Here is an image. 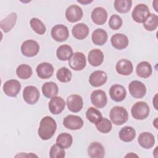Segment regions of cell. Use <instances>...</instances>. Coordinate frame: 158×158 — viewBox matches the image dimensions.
I'll use <instances>...</instances> for the list:
<instances>
[{
	"label": "cell",
	"instance_id": "obj_8",
	"mask_svg": "<svg viewBox=\"0 0 158 158\" xmlns=\"http://www.w3.org/2000/svg\"><path fill=\"white\" fill-rule=\"evenodd\" d=\"M52 38L57 42H63L67 40L69 35L68 28L62 24L54 25L51 31Z\"/></svg>",
	"mask_w": 158,
	"mask_h": 158
},
{
	"label": "cell",
	"instance_id": "obj_28",
	"mask_svg": "<svg viewBox=\"0 0 158 158\" xmlns=\"http://www.w3.org/2000/svg\"><path fill=\"white\" fill-rule=\"evenodd\" d=\"M136 72L138 77L143 78H147L152 74V67L148 62L142 61L137 65Z\"/></svg>",
	"mask_w": 158,
	"mask_h": 158
},
{
	"label": "cell",
	"instance_id": "obj_37",
	"mask_svg": "<svg viewBox=\"0 0 158 158\" xmlns=\"http://www.w3.org/2000/svg\"><path fill=\"white\" fill-rule=\"evenodd\" d=\"M96 129L101 133H107L112 130V123L107 118H102L96 123H95Z\"/></svg>",
	"mask_w": 158,
	"mask_h": 158
},
{
	"label": "cell",
	"instance_id": "obj_21",
	"mask_svg": "<svg viewBox=\"0 0 158 158\" xmlns=\"http://www.w3.org/2000/svg\"><path fill=\"white\" fill-rule=\"evenodd\" d=\"M115 69L118 74L126 76L130 75L133 72V66L130 60L127 59H122L117 62Z\"/></svg>",
	"mask_w": 158,
	"mask_h": 158
},
{
	"label": "cell",
	"instance_id": "obj_34",
	"mask_svg": "<svg viewBox=\"0 0 158 158\" xmlns=\"http://www.w3.org/2000/svg\"><path fill=\"white\" fill-rule=\"evenodd\" d=\"M31 67L27 64H21L16 69V74L20 79L26 80L29 78L32 75Z\"/></svg>",
	"mask_w": 158,
	"mask_h": 158
},
{
	"label": "cell",
	"instance_id": "obj_40",
	"mask_svg": "<svg viewBox=\"0 0 158 158\" xmlns=\"http://www.w3.org/2000/svg\"><path fill=\"white\" fill-rule=\"evenodd\" d=\"M65 156V152L64 148L57 144H53L49 151V157L51 158H63Z\"/></svg>",
	"mask_w": 158,
	"mask_h": 158
},
{
	"label": "cell",
	"instance_id": "obj_29",
	"mask_svg": "<svg viewBox=\"0 0 158 158\" xmlns=\"http://www.w3.org/2000/svg\"><path fill=\"white\" fill-rule=\"evenodd\" d=\"M58 91V86L54 82H46L42 86V93L44 96L47 98H52L56 96Z\"/></svg>",
	"mask_w": 158,
	"mask_h": 158
},
{
	"label": "cell",
	"instance_id": "obj_10",
	"mask_svg": "<svg viewBox=\"0 0 158 158\" xmlns=\"http://www.w3.org/2000/svg\"><path fill=\"white\" fill-rule=\"evenodd\" d=\"M91 103L97 108L102 109L107 103V98L106 92L101 89L94 90L91 94Z\"/></svg>",
	"mask_w": 158,
	"mask_h": 158
},
{
	"label": "cell",
	"instance_id": "obj_22",
	"mask_svg": "<svg viewBox=\"0 0 158 158\" xmlns=\"http://www.w3.org/2000/svg\"><path fill=\"white\" fill-rule=\"evenodd\" d=\"M88 154L91 158L104 157L105 155L104 146L99 142H93L88 148Z\"/></svg>",
	"mask_w": 158,
	"mask_h": 158
},
{
	"label": "cell",
	"instance_id": "obj_19",
	"mask_svg": "<svg viewBox=\"0 0 158 158\" xmlns=\"http://www.w3.org/2000/svg\"><path fill=\"white\" fill-rule=\"evenodd\" d=\"M36 72L38 77L41 79L51 78L54 73V67L52 64L48 62H42L38 65Z\"/></svg>",
	"mask_w": 158,
	"mask_h": 158
},
{
	"label": "cell",
	"instance_id": "obj_30",
	"mask_svg": "<svg viewBox=\"0 0 158 158\" xmlns=\"http://www.w3.org/2000/svg\"><path fill=\"white\" fill-rule=\"evenodd\" d=\"M119 138L123 142H131L136 136L135 130L130 126L123 127L120 129L118 133Z\"/></svg>",
	"mask_w": 158,
	"mask_h": 158
},
{
	"label": "cell",
	"instance_id": "obj_9",
	"mask_svg": "<svg viewBox=\"0 0 158 158\" xmlns=\"http://www.w3.org/2000/svg\"><path fill=\"white\" fill-rule=\"evenodd\" d=\"M129 92L131 96L139 99L143 98L146 93V88L141 81L134 80L130 82L128 85Z\"/></svg>",
	"mask_w": 158,
	"mask_h": 158
},
{
	"label": "cell",
	"instance_id": "obj_27",
	"mask_svg": "<svg viewBox=\"0 0 158 158\" xmlns=\"http://www.w3.org/2000/svg\"><path fill=\"white\" fill-rule=\"evenodd\" d=\"M107 38L108 35L107 32L102 28H97L92 33L91 40L94 44L102 46L107 42Z\"/></svg>",
	"mask_w": 158,
	"mask_h": 158
},
{
	"label": "cell",
	"instance_id": "obj_39",
	"mask_svg": "<svg viewBox=\"0 0 158 158\" xmlns=\"http://www.w3.org/2000/svg\"><path fill=\"white\" fill-rule=\"evenodd\" d=\"M72 72L67 67H62L57 70L56 77L57 80L62 83H67L71 80Z\"/></svg>",
	"mask_w": 158,
	"mask_h": 158
},
{
	"label": "cell",
	"instance_id": "obj_12",
	"mask_svg": "<svg viewBox=\"0 0 158 158\" xmlns=\"http://www.w3.org/2000/svg\"><path fill=\"white\" fill-rule=\"evenodd\" d=\"M64 126L71 130H80L83 126V121L82 118L75 115H69L66 116L63 120Z\"/></svg>",
	"mask_w": 158,
	"mask_h": 158
},
{
	"label": "cell",
	"instance_id": "obj_13",
	"mask_svg": "<svg viewBox=\"0 0 158 158\" xmlns=\"http://www.w3.org/2000/svg\"><path fill=\"white\" fill-rule=\"evenodd\" d=\"M83 15L82 9L77 5H71L65 10V17L71 23H75L80 20L83 17Z\"/></svg>",
	"mask_w": 158,
	"mask_h": 158
},
{
	"label": "cell",
	"instance_id": "obj_16",
	"mask_svg": "<svg viewBox=\"0 0 158 158\" xmlns=\"http://www.w3.org/2000/svg\"><path fill=\"white\" fill-rule=\"evenodd\" d=\"M109 95L113 101L115 102H121L125 99L127 91L123 86L115 84L110 88Z\"/></svg>",
	"mask_w": 158,
	"mask_h": 158
},
{
	"label": "cell",
	"instance_id": "obj_4",
	"mask_svg": "<svg viewBox=\"0 0 158 158\" xmlns=\"http://www.w3.org/2000/svg\"><path fill=\"white\" fill-rule=\"evenodd\" d=\"M150 14L149 9L147 5L145 4H139L134 7L131 12V17L136 22L143 23Z\"/></svg>",
	"mask_w": 158,
	"mask_h": 158
},
{
	"label": "cell",
	"instance_id": "obj_15",
	"mask_svg": "<svg viewBox=\"0 0 158 158\" xmlns=\"http://www.w3.org/2000/svg\"><path fill=\"white\" fill-rule=\"evenodd\" d=\"M107 80L106 73L102 70H96L92 72L89 77V82L93 87H99L104 85Z\"/></svg>",
	"mask_w": 158,
	"mask_h": 158
},
{
	"label": "cell",
	"instance_id": "obj_20",
	"mask_svg": "<svg viewBox=\"0 0 158 158\" xmlns=\"http://www.w3.org/2000/svg\"><path fill=\"white\" fill-rule=\"evenodd\" d=\"M110 42L112 46L118 50L125 49L129 43L128 37L122 33H115L111 36Z\"/></svg>",
	"mask_w": 158,
	"mask_h": 158
},
{
	"label": "cell",
	"instance_id": "obj_18",
	"mask_svg": "<svg viewBox=\"0 0 158 158\" xmlns=\"http://www.w3.org/2000/svg\"><path fill=\"white\" fill-rule=\"evenodd\" d=\"M107 12L102 7H97L91 12V17L93 22L98 25L104 24L107 19Z\"/></svg>",
	"mask_w": 158,
	"mask_h": 158
},
{
	"label": "cell",
	"instance_id": "obj_17",
	"mask_svg": "<svg viewBox=\"0 0 158 158\" xmlns=\"http://www.w3.org/2000/svg\"><path fill=\"white\" fill-rule=\"evenodd\" d=\"M65 101L59 96L52 98L48 103L49 110L52 114L58 115L65 109Z\"/></svg>",
	"mask_w": 158,
	"mask_h": 158
},
{
	"label": "cell",
	"instance_id": "obj_23",
	"mask_svg": "<svg viewBox=\"0 0 158 158\" xmlns=\"http://www.w3.org/2000/svg\"><path fill=\"white\" fill-rule=\"evenodd\" d=\"M17 19V15L15 12H11L7 16L1 20L0 28L4 33H8L14 27Z\"/></svg>",
	"mask_w": 158,
	"mask_h": 158
},
{
	"label": "cell",
	"instance_id": "obj_33",
	"mask_svg": "<svg viewBox=\"0 0 158 158\" xmlns=\"http://www.w3.org/2000/svg\"><path fill=\"white\" fill-rule=\"evenodd\" d=\"M132 6L131 0H115L114 1V8L119 13L125 14L130 11Z\"/></svg>",
	"mask_w": 158,
	"mask_h": 158
},
{
	"label": "cell",
	"instance_id": "obj_38",
	"mask_svg": "<svg viewBox=\"0 0 158 158\" xmlns=\"http://www.w3.org/2000/svg\"><path fill=\"white\" fill-rule=\"evenodd\" d=\"M30 25L33 30L38 35H43L46 31L44 24L38 18H32L30 20Z\"/></svg>",
	"mask_w": 158,
	"mask_h": 158
},
{
	"label": "cell",
	"instance_id": "obj_24",
	"mask_svg": "<svg viewBox=\"0 0 158 158\" xmlns=\"http://www.w3.org/2000/svg\"><path fill=\"white\" fill-rule=\"evenodd\" d=\"M138 142L144 149H151L155 144L154 136L149 132H143L138 136Z\"/></svg>",
	"mask_w": 158,
	"mask_h": 158
},
{
	"label": "cell",
	"instance_id": "obj_41",
	"mask_svg": "<svg viewBox=\"0 0 158 158\" xmlns=\"http://www.w3.org/2000/svg\"><path fill=\"white\" fill-rule=\"evenodd\" d=\"M122 19L117 14L112 15L109 20V27L114 30H118L122 27Z\"/></svg>",
	"mask_w": 158,
	"mask_h": 158
},
{
	"label": "cell",
	"instance_id": "obj_35",
	"mask_svg": "<svg viewBox=\"0 0 158 158\" xmlns=\"http://www.w3.org/2000/svg\"><path fill=\"white\" fill-rule=\"evenodd\" d=\"M158 26V17L156 14H150L143 22L144 28L148 31H154Z\"/></svg>",
	"mask_w": 158,
	"mask_h": 158
},
{
	"label": "cell",
	"instance_id": "obj_5",
	"mask_svg": "<svg viewBox=\"0 0 158 158\" xmlns=\"http://www.w3.org/2000/svg\"><path fill=\"white\" fill-rule=\"evenodd\" d=\"M86 64V59L85 54L81 52H76L73 54L69 60V65L75 71L83 70Z\"/></svg>",
	"mask_w": 158,
	"mask_h": 158
},
{
	"label": "cell",
	"instance_id": "obj_2",
	"mask_svg": "<svg viewBox=\"0 0 158 158\" xmlns=\"http://www.w3.org/2000/svg\"><path fill=\"white\" fill-rule=\"evenodd\" d=\"M111 122L116 125H122L126 123L128 119L127 110L122 106L113 107L109 113Z\"/></svg>",
	"mask_w": 158,
	"mask_h": 158
},
{
	"label": "cell",
	"instance_id": "obj_1",
	"mask_svg": "<svg viewBox=\"0 0 158 158\" xmlns=\"http://www.w3.org/2000/svg\"><path fill=\"white\" fill-rule=\"evenodd\" d=\"M57 124L54 119L50 116L44 117L40 121L38 134L43 140H48L54 135Z\"/></svg>",
	"mask_w": 158,
	"mask_h": 158
},
{
	"label": "cell",
	"instance_id": "obj_6",
	"mask_svg": "<svg viewBox=\"0 0 158 158\" xmlns=\"http://www.w3.org/2000/svg\"><path fill=\"white\" fill-rule=\"evenodd\" d=\"M40 91L34 86H27L23 91V98L28 104L33 105L36 104L40 99Z\"/></svg>",
	"mask_w": 158,
	"mask_h": 158
},
{
	"label": "cell",
	"instance_id": "obj_36",
	"mask_svg": "<svg viewBox=\"0 0 158 158\" xmlns=\"http://www.w3.org/2000/svg\"><path fill=\"white\" fill-rule=\"evenodd\" d=\"M86 117L90 122L95 124L102 118V115L99 110L93 107H90L86 112Z\"/></svg>",
	"mask_w": 158,
	"mask_h": 158
},
{
	"label": "cell",
	"instance_id": "obj_7",
	"mask_svg": "<svg viewBox=\"0 0 158 158\" xmlns=\"http://www.w3.org/2000/svg\"><path fill=\"white\" fill-rule=\"evenodd\" d=\"M40 50L38 43L33 40H28L23 42L21 46V52L22 54L28 57L36 56Z\"/></svg>",
	"mask_w": 158,
	"mask_h": 158
},
{
	"label": "cell",
	"instance_id": "obj_25",
	"mask_svg": "<svg viewBox=\"0 0 158 158\" xmlns=\"http://www.w3.org/2000/svg\"><path fill=\"white\" fill-rule=\"evenodd\" d=\"M89 32V30L88 27L83 23H79L75 25L72 30V33L74 38L79 40L86 38L88 36Z\"/></svg>",
	"mask_w": 158,
	"mask_h": 158
},
{
	"label": "cell",
	"instance_id": "obj_3",
	"mask_svg": "<svg viewBox=\"0 0 158 158\" xmlns=\"http://www.w3.org/2000/svg\"><path fill=\"white\" fill-rule=\"evenodd\" d=\"M150 108L148 104L144 101L136 102L131 109V115L136 120H144L149 114Z\"/></svg>",
	"mask_w": 158,
	"mask_h": 158
},
{
	"label": "cell",
	"instance_id": "obj_31",
	"mask_svg": "<svg viewBox=\"0 0 158 158\" xmlns=\"http://www.w3.org/2000/svg\"><path fill=\"white\" fill-rule=\"evenodd\" d=\"M73 54L72 48L68 44H62L60 46L56 51L57 57L62 61L69 60Z\"/></svg>",
	"mask_w": 158,
	"mask_h": 158
},
{
	"label": "cell",
	"instance_id": "obj_11",
	"mask_svg": "<svg viewBox=\"0 0 158 158\" xmlns=\"http://www.w3.org/2000/svg\"><path fill=\"white\" fill-rule=\"evenodd\" d=\"M21 89L20 83L15 79L6 81L3 85L4 93L9 97H16Z\"/></svg>",
	"mask_w": 158,
	"mask_h": 158
},
{
	"label": "cell",
	"instance_id": "obj_14",
	"mask_svg": "<svg viewBox=\"0 0 158 158\" xmlns=\"http://www.w3.org/2000/svg\"><path fill=\"white\" fill-rule=\"evenodd\" d=\"M83 101L82 98L78 94H71L67 98L68 109L74 113L80 112L83 108Z\"/></svg>",
	"mask_w": 158,
	"mask_h": 158
},
{
	"label": "cell",
	"instance_id": "obj_26",
	"mask_svg": "<svg viewBox=\"0 0 158 158\" xmlns=\"http://www.w3.org/2000/svg\"><path fill=\"white\" fill-rule=\"evenodd\" d=\"M104 57V54L100 49H94L89 52L88 60L91 65L98 67L103 62Z\"/></svg>",
	"mask_w": 158,
	"mask_h": 158
},
{
	"label": "cell",
	"instance_id": "obj_32",
	"mask_svg": "<svg viewBox=\"0 0 158 158\" xmlns=\"http://www.w3.org/2000/svg\"><path fill=\"white\" fill-rule=\"evenodd\" d=\"M73 142V138L70 134L67 133H60L56 139V144L64 149L70 148Z\"/></svg>",
	"mask_w": 158,
	"mask_h": 158
}]
</instances>
